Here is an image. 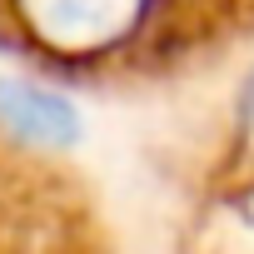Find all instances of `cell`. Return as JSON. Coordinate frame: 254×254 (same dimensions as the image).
I'll use <instances>...</instances> for the list:
<instances>
[{"instance_id":"1","label":"cell","mask_w":254,"mask_h":254,"mask_svg":"<svg viewBox=\"0 0 254 254\" xmlns=\"http://www.w3.org/2000/svg\"><path fill=\"white\" fill-rule=\"evenodd\" d=\"M30 35L65 55H90L105 45H120L140 20L150 0H15Z\"/></svg>"},{"instance_id":"2","label":"cell","mask_w":254,"mask_h":254,"mask_svg":"<svg viewBox=\"0 0 254 254\" xmlns=\"http://www.w3.org/2000/svg\"><path fill=\"white\" fill-rule=\"evenodd\" d=\"M0 135L25 150H70L80 140V110L20 75H0Z\"/></svg>"}]
</instances>
